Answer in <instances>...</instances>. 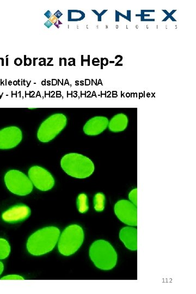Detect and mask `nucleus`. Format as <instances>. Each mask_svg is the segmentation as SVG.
<instances>
[{
	"instance_id": "nucleus-1",
	"label": "nucleus",
	"mask_w": 196,
	"mask_h": 294,
	"mask_svg": "<svg viewBox=\"0 0 196 294\" xmlns=\"http://www.w3.org/2000/svg\"><path fill=\"white\" fill-rule=\"evenodd\" d=\"M60 230L56 227H47L37 230L28 238L26 247L33 255H45L55 248L59 241Z\"/></svg>"
},
{
	"instance_id": "nucleus-2",
	"label": "nucleus",
	"mask_w": 196,
	"mask_h": 294,
	"mask_svg": "<svg viewBox=\"0 0 196 294\" xmlns=\"http://www.w3.org/2000/svg\"><path fill=\"white\" fill-rule=\"evenodd\" d=\"M61 165L67 174L79 179L91 176L94 170V165L91 160L78 153L65 155L61 159Z\"/></svg>"
},
{
	"instance_id": "nucleus-3",
	"label": "nucleus",
	"mask_w": 196,
	"mask_h": 294,
	"mask_svg": "<svg viewBox=\"0 0 196 294\" xmlns=\"http://www.w3.org/2000/svg\"><path fill=\"white\" fill-rule=\"evenodd\" d=\"M91 261L98 268L110 270L117 264L118 255L111 243L104 240L94 242L89 249Z\"/></svg>"
},
{
	"instance_id": "nucleus-4",
	"label": "nucleus",
	"mask_w": 196,
	"mask_h": 294,
	"mask_svg": "<svg viewBox=\"0 0 196 294\" xmlns=\"http://www.w3.org/2000/svg\"><path fill=\"white\" fill-rule=\"evenodd\" d=\"M58 248L61 254L70 256L81 247L84 240V232L77 224H72L63 230L59 239Z\"/></svg>"
},
{
	"instance_id": "nucleus-5",
	"label": "nucleus",
	"mask_w": 196,
	"mask_h": 294,
	"mask_svg": "<svg viewBox=\"0 0 196 294\" xmlns=\"http://www.w3.org/2000/svg\"><path fill=\"white\" fill-rule=\"evenodd\" d=\"M66 122V117L63 114L57 113L51 116L40 126L37 133L38 139L44 143L51 141L63 130Z\"/></svg>"
},
{
	"instance_id": "nucleus-6",
	"label": "nucleus",
	"mask_w": 196,
	"mask_h": 294,
	"mask_svg": "<svg viewBox=\"0 0 196 294\" xmlns=\"http://www.w3.org/2000/svg\"><path fill=\"white\" fill-rule=\"evenodd\" d=\"M5 182L9 191L16 195L26 196L32 191L33 184L30 178L18 170L7 172Z\"/></svg>"
},
{
	"instance_id": "nucleus-7",
	"label": "nucleus",
	"mask_w": 196,
	"mask_h": 294,
	"mask_svg": "<svg viewBox=\"0 0 196 294\" xmlns=\"http://www.w3.org/2000/svg\"><path fill=\"white\" fill-rule=\"evenodd\" d=\"M28 176L35 187L42 191L50 190L54 186L53 177L49 172L41 167L35 166L30 168Z\"/></svg>"
},
{
	"instance_id": "nucleus-8",
	"label": "nucleus",
	"mask_w": 196,
	"mask_h": 294,
	"mask_svg": "<svg viewBox=\"0 0 196 294\" xmlns=\"http://www.w3.org/2000/svg\"><path fill=\"white\" fill-rule=\"evenodd\" d=\"M114 212L118 218L125 224L137 226V206L127 200H120L114 205Z\"/></svg>"
},
{
	"instance_id": "nucleus-9",
	"label": "nucleus",
	"mask_w": 196,
	"mask_h": 294,
	"mask_svg": "<svg viewBox=\"0 0 196 294\" xmlns=\"http://www.w3.org/2000/svg\"><path fill=\"white\" fill-rule=\"evenodd\" d=\"M22 138L21 130L16 126H9L0 130V149H8L15 147Z\"/></svg>"
},
{
	"instance_id": "nucleus-10",
	"label": "nucleus",
	"mask_w": 196,
	"mask_h": 294,
	"mask_svg": "<svg viewBox=\"0 0 196 294\" xmlns=\"http://www.w3.org/2000/svg\"><path fill=\"white\" fill-rule=\"evenodd\" d=\"M31 209L24 204H18L5 211L2 215L5 222L15 223L27 219L31 215Z\"/></svg>"
},
{
	"instance_id": "nucleus-11",
	"label": "nucleus",
	"mask_w": 196,
	"mask_h": 294,
	"mask_svg": "<svg viewBox=\"0 0 196 294\" xmlns=\"http://www.w3.org/2000/svg\"><path fill=\"white\" fill-rule=\"evenodd\" d=\"M109 119L106 117L97 116L89 119L84 127L85 134L89 136H95L103 132L109 125Z\"/></svg>"
},
{
	"instance_id": "nucleus-12",
	"label": "nucleus",
	"mask_w": 196,
	"mask_h": 294,
	"mask_svg": "<svg viewBox=\"0 0 196 294\" xmlns=\"http://www.w3.org/2000/svg\"><path fill=\"white\" fill-rule=\"evenodd\" d=\"M119 238L128 249L131 251L137 250V229L131 227H124L120 231Z\"/></svg>"
},
{
	"instance_id": "nucleus-13",
	"label": "nucleus",
	"mask_w": 196,
	"mask_h": 294,
	"mask_svg": "<svg viewBox=\"0 0 196 294\" xmlns=\"http://www.w3.org/2000/svg\"><path fill=\"white\" fill-rule=\"evenodd\" d=\"M128 119L127 116L120 113L114 116L109 123V128L112 132H120L124 131L127 127Z\"/></svg>"
},
{
	"instance_id": "nucleus-14",
	"label": "nucleus",
	"mask_w": 196,
	"mask_h": 294,
	"mask_svg": "<svg viewBox=\"0 0 196 294\" xmlns=\"http://www.w3.org/2000/svg\"><path fill=\"white\" fill-rule=\"evenodd\" d=\"M11 252V246L6 239L0 238V260L7 258Z\"/></svg>"
},
{
	"instance_id": "nucleus-15",
	"label": "nucleus",
	"mask_w": 196,
	"mask_h": 294,
	"mask_svg": "<svg viewBox=\"0 0 196 294\" xmlns=\"http://www.w3.org/2000/svg\"><path fill=\"white\" fill-rule=\"evenodd\" d=\"M77 204L78 211L81 213H85L87 212L88 210V198L87 195L84 193L80 194L78 198Z\"/></svg>"
},
{
	"instance_id": "nucleus-16",
	"label": "nucleus",
	"mask_w": 196,
	"mask_h": 294,
	"mask_svg": "<svg viewBox=\"0 0 196 294\" xmlns=\"http://www.w3.org/2000/svg\"><path fill=\"white\" fill-rule=\"evenodd\" d=\"M105 197L104 195L102 193H98L95 195L94 198V209L99 212L104 210L105 207Z\"/></svg>"
},
{
	"instance_id": "nucleus-17",
	"label": "nucleus",
	"mask_w": 196,
	"mask_h": 294,
	"mask_svg": "<svg viewBox=\"0 0 196 294\" xmlns=\"http://www.w3.org/2000/svg\"><path fill=\"white\" fill-rule=\"evenodd\" d=\"M85 14L80 11H68V21H77L83 19Z\"/></svg>"
},
{
	"instance_id": "nucleus-18",
	"label": "nucleus",
	"mask_w": 196,
	"mask_h": 294,
	"mask_svg": "<svg viewBox=\"0 0 196 294\" xmlns=\"http://www.w3.org/2000/svg\"><path fill=\"white\" fill-rule=\"evenodd\" d=\"M137 189H135L131 191L129 198L131 202L134 205L137 206Z\"/></svg>"
},
{
	"instance_id": "nucleus-19",
	"label": "nucleus",
	"mask_w": 196,
	"mask_h": 294,
	"mask_svg": "<svg viewBox=\"0 0 196 294\" xmlns=\"http://www.w3.org/2000/svg\"><path fill=\"white\" fill-rule=\"evenodd\" d=\"M1 280H23L24 278L19 275L16 274H12V275H7L2 277Z\"/></svg>"
},
{
	"instance_id": "nucleus-20",
	"label": "nucleus",
	"mask_w": 196,
	"mask_h": 294,
	"mask_svg": "<svg viewBox=\"0 0 196 294\" xmlns=\"http://www.w3.org/2000/svg\"><path fill=\"white\" fill-rule=\"evenodd\" d=\"M22 61L20 58H16L14 60V64L17 66H20L22 64Z\"/></svg>"
},
{
	"instance_id": "nucleus-21",
	"label": "nucleus",
	"mask_w": 196,
	"mask_h": 294,
	"mask_svg": "<svg viewBox=\"0 0 196 294\" xmlns=\"http://www.w3.org/2000/svg\"><path fill=\"white\" fill-rule=\"evenodd\" d=\"M49 20L51 22L52 24H56V22L58 21V19L54 15H53L52 16H51V17L49 19Z\"/></svg>"
},
{
	"instance_id": "nucleus-22",
	"label": "nucleus",
	"mask_w": 196,
	"mask_h": 294,
	"mask_svg": "<svg viewBox=\"0 0 196 294\" xmlns=\"http://www.w3.org/2000/svg\"><path fill=\"white\" fill-rule=\"evenodd\" d=\"M54 15H55V16L57 19H59V18L62 15V13H61V12H60V11L59 10V11H57L55 13V14H54Z\"/></svg>"
},
{
	"instance_id": "nucleus-23",
	"label": "nucleus",
	"mask_w": 196,
	"mask_h": 294,
	"mask_svg": "<svg viewBox=\"0 0 196 294\" xmlns=\"http://www.w3.org/2000/svg\"><path fill=\"white\" fill-rule=\"evenodd\" d=\"M31 62H32L31 59H30V58H27V59H26V60H25V65H31Z\"/></svg>"
},
{
	"instance_id": "nucleus-24",
	"label": "nucleus",
	"mask_w": 196,
	"mask_h": 294,
	"mask_svg": "<svg viewBox=\"0 0 196 294\" xmlns=\"http://www.w3.org/2000/svg\"><path fill=\"white\" fill-rule=\"evenodd\" d=\"M44 25L49 28H50L51 26H52V24L50 20H48L44 24Z\"/></svg>"
},
{
	"instance_id": "nucleus-25",
	"label": "nucleus",
	"mask_w": 196,
	"mask_h": 294,
	"mask_svg": "<svg viewBox=\"0 0 196 294\" xmlns=\"http://www.w3.org/2000/svg\"><path fill=\"white\" fill-rule=\"evenodd\" d=\"M3 269H4L3 264L1 261H0V275L2 274V273L3 272Z\"/></svg>"
},
{
	"instance_id": "nucleus-26",
	"label": "nucleus",
	"mask_w": 196,
	"mask_h": 294,
	"mask_svg": "<svg viewBox=\"0 0 196 294\" xmlns=\"http://www.w3.org/2000/svg\"><path fill=\"white\" fill-rule=\"evenodd\" d=\"M45 15L46 16L47 18H49V19H50V17H51V15H52V14L51 13V12H50L49 11H47V12L45 14Z\"/></svg>"
},
{
	"instance_id": "nucleus-27",
	"label": "nucleus",
	"mask_w": 196,
	"mask_h": 294,
	"mask_svg": "<svg viewBox=\"0 0 196 294\" xmlns=\"http://www.w3.org/2000/svg\"><path fill=\"white\" fill-rule=\"evenodd\" d=\"M0 59L2 60V65H4V62H3V59L0 58Z\"/></svg>"
},
{
	"instance_id": "nucleus-28",
	"label": "nucleus",
	"mask_w": 196,
	"mask_h": 294,
	"mask_svg": "<svg viewBox=\"0 0 196 294\" xmlns=\"http://www.w3.org/2000/svg\"><path fill=\"white\" fill-rule=\"evenodd\" d=\"M8 59H7V65H8Z\"/></svg>"
},
{
	"instance_id": "nucleus-29",
	"label": "nucleus",
	"mask_w": 196,
	"mask_h": 294,
	"mask_svg": "<svg viewBox=\"0 0 196 294\" xmlns=\"http://www.w3.org/2000/svg\"><path fill=\"white\" fill-rule=\"evenodd\" d=\"M16 84V81H14V84L15 85Z\"/></svg>"
}]
</instances>
